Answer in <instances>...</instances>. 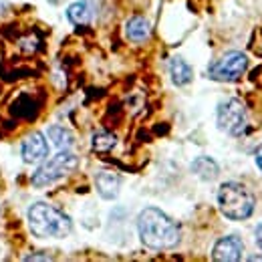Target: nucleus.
I'll return each instance as SVG.
<instances>
[{"mask_svg":"<svg viewBox=\"0 0 262 262\" xmlns=\"http://www.w3.org/2000/svg\"><path fill=\"white\" fill-rule=\"evenodd\" d=\"M77 165H79V158L69 149H61L55 158L45 162L34 171L31 182H33L34 188H47V186H51V184H55V182L63 180L65 176H69Z\"/></svg>","mask_w":262,"mask_h":262,"instance_id":"obj_4","label":"nucleus"},{"mask_svg":"<svg viewBox=\"0 0 262 262\" xmlns=\"http://www.w3.org/2000/svg\"><path fill=\"white\" fill-rule=\"evenodd\" d=\"M115 143H117V139H115V135L109 133V131H97V133H93V139H91L93 149L99 151V154L111 151V149L115 147Z\"/></svg>","mask_w":262,"mask_h":262,"instance_id":"obj_15","label":"nucleus"},{"mask_svg":"<svg viewBox=\"0 0 262 262\" xmlns=\"http://www.w3.org/2000/svg\"><path fill=\"white\" fill-rule=\"evenodd\" d=\"M137 232L141 242L151 250H169L180 244L178 224L160 208H145L137 216Z\"/></svg>","mask_w":262,"mask_h":262,"instance_id":"obj_1","label":"nucleus"},{"mask_svg":"<svg viewBox=\"0 0 262 262\" xmlns=\"http://www.w3.org/2000/svg\"><path fill=\"white\" fill-rule=\"evenodd\" d=\"M57 2H59V0H57Z\"/></svg>","mask_w":262,"mask_h":262,"instance_id":"obj_19","label":"nucleus"},{"mask_svg":"<svg viewBox=\"0 0 262 262\" xmlns=\"http://www.w3.org/2000/svg\"><path fill=\"white\" fill-rule=\"evenodd\" d=\"M95 16V6L93 2L89 0H79V2H73L69 8H67V18L73 23V25H89Z\"/></svg>","mask_w":262,"mask_h":262,"instance_id":"obj_10","label":"nucleus"},{"mask_svg":"<svg viewBox=\"0 0 262 262\" xmlns=\"http://www.w3.org/2000/svg\"><path fill=\"white\" fill-rule=\"evenodd\" d=\"M192 171L196 173L200 180H204V182H212V180H216V178H218L220 167H218V164H216L212 158L202 156V158H196V160H194V164H192Z\"/></svg>","mask_w":262,"mask_h":262,"instance_id":"obj_12","label":"nucleus"},{"mask_svg":"<svg viewBox=\"0 0 262 262\" xmlns=\"http://www.w3.org/2000/svg\"><path fill=\"white\" fill-rule=\"evenodd\" d=\"M49 137L53 139V143H55L57 149H71L73 143H75L73 131H69L67 127H63V125H53V127H49Z\"/></svg>","mask_w":262,"mask_h":262,"instance_id":"obj_14","label":"nucleus"},{"mask_svg":"<svg viewBox=\"0 0 262 262\" xmlns=\"http://www.w3.org/2000/svg\"><path fill=\"white\" fill-rule=\"evenodd\" d=\"M244 244L238 236H224L214 244L212 258L218 262H238L242 258Z\"/></svg>","mask_w":262,"mask_h":262,"instance_id":"obj_7","label":"nucleus"},{"mask_svg":"<svg viewBox=\"0 0 262 262\" xmlns=\"http://www.w3.org/2000/svg\"><path fill=\"white\" fill-rule=\"evenodd\" d=\"M125 34L133 42H143L149 36V23L141 16H133L125 25Z\"/></svg>","mask_w":262,"mask_h":262,"instance_id":"obj_13","label":"nucleus"},{"mask_svg":"<svg viewBox=\"0 0 262 262\" xmlns=\"http://www.w3.org/2000/svg\"><path fill=\"white\" fill-rule=\"evenodd\" d=\"M95 188H97V192L101 198L113 200V198H117V194H119L121 178H119L115 171L103 169V171H99L97 178H95Z\"/></svg>","mask_w":262,"mask_h":262,"instance_id":"obj_9","label":"nucleus"},{"mask_svg":"<svg viewBox=\"0 0 262 262\" xmlns=\"http://www.w3.org/2000/svg\"><path fill=\"white\" fill-rule=\"evenodd\" d=\"M248 260L250 262H262V256H256V254H254V256H250Z\"/></svg>","mask_w":262,"mask_h":262,"instance_id":"obj_18","label":"nucleus"},{"mask_svg":"<svg viewBox=\"0 0 262 262\" xmlns=\"http://www.w3.org/2000/svg\"><path fill=\"white\" fill-rule=\"evenodd\" d=\"M29 226L38 238H67L73 230V224L61 210L47 202H36L29 208Z\"/></svg>","mask_w":262,"mask_h":262,"instance_id":"obj_2","label":"nucleus"},{"mask_svg":"<svg viewBox=\"0 0 262 262\" xmlns=\"http://www.w3.org/2000/svg\"><path fill=\"white\" fill-rule=\"evenodd\" d=\"M254 236H256V244L262 248V224L256 226V234H254Z\"/></svg>","mask_w":262,"mask_h":262,"instance_id":"obj_17","label":"nucleus"},{"mask_svg":"<svg viewBox=\"0 0 262 262\" xmlns=\"http://www.w3.org/2000/svg\"><path fill=\"white\" fill-rule=\"evenodd\" d=\"M256 206L254 194L240 182H226L218 190V208L220 212L234 222L246 220L252 216Z\"/></svg>","mask_w":262,"mask_h":262,"instance_id":"obj_3","label":"nucleus"},{"mask_svg":"<svg viewBox=\"0 0 262 262\" xmlns=\"http://www.w3.org/2000/svg\"><path fill=\"white\" fill-rule=\"evenodd\" d=\"M169 77H171L173 85L184 87V85H188V83L192 81L194 71H192V67L188 65L182 57H173V59L169 61Z\"/></svg>","mask_w":262,"mask_h":262,"instance_id":"obj_11","label":"nucleus"},{"mask_svg":"<svg viewBox=\"0 0 262 262\" xmlns=\"http://www.w3.org/2000/svg\"><path fill=\"white\" fill-rule=\"evenodd\" d=\"M218 127L228 135H240L246 129V109L240 99H226L218 105L216 111Z\"/></svg>","mask_w":262,"mask_h":262,"instance_id":"obj_5","label":"nucleus"},{"mask_svg":"<svg viewBox=\"0 0 262 262\" xmlns=\"http://www.w3.org/2000/svg\"><path fill=\"white\" fill-rule=\"evenodd\" d=\"M248 67V57L240 51H230L226 55H222L216 63L210 67V77L214 81H224V83H232L238 81L242 77V73Z\"/></svg>","mask_w":262,"mask_h":262,"instance_id":"obj_6","label":"nucleus"},{"mask_svg":"<svg viewBox=\"0 0 262 262\" xmlns=\"http://www.w3.org/2000/svg\"><path fill=\"white\" fill-rule=\"evenodd\" d=\"M47 156H49V143L42 137V133H33L23 143V160L27 164H38L47 160Z\"/></svg>","mask_w":262,"mask_h":262,"instance_id":"obj_8","label":"nucleus"},{"mask_svg":"<svg viewBox=\"0 0 262 262\" xmlns=\"http://www.w3.org/2000/svg\"><path fill=\"white\" fill-rule=\"evenodd\" d=\"M254 160H256V165H258V169L262 171V143L256 147V151H254Z\"/></svg>","mask_w":262,"mask_h":262,"instance_id":"obj_16","label":"nucleus"}]
</instances>
